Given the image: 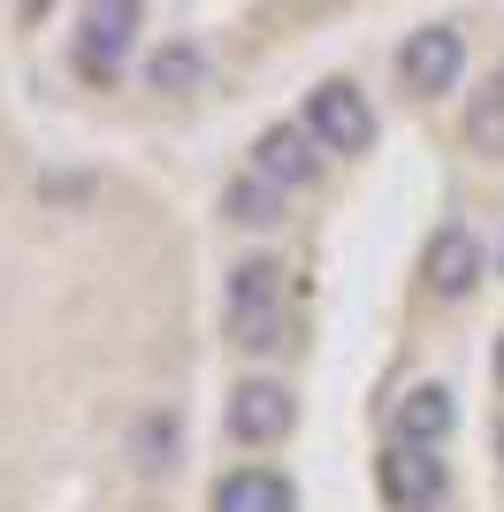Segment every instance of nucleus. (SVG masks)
Here are the masks:
<instances>
[{"label": "nucleus", "instance_id": "2eb2a0df", "mask_svg": "<svg viewBox=\"0 0 504 512\" xmlns=\"http://www.w3.org/2000/svg\"><path fill=\"white\" fill-rule=\"evenodd\" d=\"M497 375H504V344H497Z\"/></svg>", "mask_w": 504, "mask_h": 512}, {"label": "nucleus", "instance_id": "f8f14e48", "mask_svg": "<svg viewBox=\"0 0 504 512\" xmlns=\"http://www.w3.org/2000/svg\"><path fill=\"white\" fill-rule=\"evenodd\" d=\"M466 153L482 161H504V69L489 77L474 100H466Z\"/></svg>", "mask_w": 504, "mask_h": 512}, {"label": "nucleus", "instance_id": "9b49d317", "mask_svg": "<svg viewBox=\"0 0 504 512\" xmlns=\"http://www.w3.org/2000/svg\"><path fill=\"white\" fill-rule=\"evenodd\" d=\"M283 184H268V176H237L230 192H222V214H230V222H245V230H275V222H283Z\"/></svg>", "mask_w": 504, "mask_h": 512}, {"label": "nucleus", "instance_id": "20e7f679", "mask_svg": "<svg viewBox=\"0 0 504 512\" xmlns=\"http://www.w3.org/2000/svg\"><path fill=\"white\" fill-rule=\"evenodd\" d=\"M252 176H268V184H283V192H306L321 176V138L306 123H268L260 138H252Z\"/></svg>", "mask_w": 504, "mask_h": 512}, {"label": "nucleus", "instance_id": "f257e3e1", "mask_svg": "<svg viewBox=\"0 0 504 512\" xmlns=\"http://www.w3.org/2000/svg\"><path fill=\"white\" fill-rule=\"evenodd\" d=\"M230 337L245 352L283 344V268L275 260H237L230 268Z\"/></svg>", "mask_w": 504, "mask_h": 512}, {"label": "nucleus", "instance_id": "423d86ee", "mask_svg": "<svg viewBox=\"0 0 504 512\" xmlns=\"http://www.w3.org/2000/svg\"><path fill=\"white\" fill-rule=\"evenodd\" d=\"M291 421H298L291 390L268 383V375H252V383L230 390V436H237V444H283V436H291Z\"/></svg>", "mask_w": 504, "mask_h": 512}, {"label": "nucleus", "instance_id": "f03ea898", "mask_svg": "<svg viewBox=\"0 0 504 512\" xmlns=\"http://www.w3.org/2000/svg\"><path fill=\"white\" fill-rule=\"evenodd\" d=\"M306 130L321 138V153H367L375 146V107L352 77H329V85L306 92Z\"/></svg>", "mask_w": 504, "mask_h": 512}, {"label": "nucleus", "instance_id": "7ed1b4c3", "mask_svg": "<svg viewBox=\"0 0 504 512\" xmlns=\"http://www.w3.org/2000/svg\"><path fill=\"white\" fill-rule=\"evenodd\" d=\"M466 69V39L451 31V23H420V31H405L398 46V77L405 92H451Z\"/></svg>", "mask_w": 504, "mask_h": 512}, {"label": "nucleus", "instance_id": "4468645a", "mask_svg": "<svg viewBox=\"0 0 504 512\" xmlns=\"http://www.w3.org/2000/svg\"><path fill=\"white\" fill-rule=\"evenodd\" d=\"M46 8H54V0H23V16H31V23H39V16H46Z\"/></svg>", "mask_w": 504, "mask_h": 512}, {"label": "nucleus", "instance_id": "9d476101", "mask_svg": "<svg viewBox=\"0 0 504 512\" xmlns=\"http://www.w3.org/2000/svg\"><path fill=\"white\" fill-rule=\"evenodd\" d=\"M451 421H459V406H451V390H443V383H413L398 398V444H443Z\"/></svg>", "mask_w": 504, "mask_h": 512}, {"label": "nucleus", "instance_id": "ddd939ff", "mask_svg": "<svg viewBox=\"0 0 504 512\" xmlns=\"http://www.w3.org/2000/svg\"><path fill=\"white\" fill-rule=\"evenodd\" d=\"M199 69H207V62H199V46H191V39H168L161 54L146 62V85L153 92H199Z\"/></svg>", "mask_w": 504, "mask_h": 512}, {"label": "nucleus", "instance_id": "1a4fd4ad", "mask_svg": "<svg viewBox=\"0 0 504 512\" xmlns=\"http://www.w3.org/2000/svg\"><path fill=\"white\" fill-rule=\"evenodd\" d=\"M214 512H298V497H291V482H283V474L237 467V474H222V482H214Z\"/></svg>", "mask_w": 504, "mask_h": 512}, {"label": "nucleus", "instance_id": "6e6552de", "mask_svg": "<svg viewBox=\"0 0 504 512\" xmlns=\"http://www.w3.org/2000/svg\"><path fill=\"white\" fill-rule=\"evenodd\" d=\"M382 482H390V497H398L405 512H436L443 505V459H436V444H398L390 459H382Z\"/></svg>", "mask_w": 504, "mask_h": 512}, {"label": "nucleus", "instance_id": "0eeeda50", "mask_svg": "<svg viewBox=\"0 0 504 512\" xmlns=\"http://www.w3.org/2000/svg\"><path fill=\"white\" fill-rule=\"evenodd\" d=\"M420 283L436 291V299H466L474 283H482V237L451 222V230L428 237V253H420Z\"/></svg>", "mask_w": 504, "mask_h": 512}, {"label": "nucleus", "instance_id": "39448f33", "mask_svg": "<svg viewBox=\"0 0 504 512\" xmlns=\"http://www.w3.org/2000/svg\"><path fill=\"white\" fill-rule=\"evenodd\" d=\"M138 39V0H84V39H77V69L84 77H115Z\"/></svg>", "mask_w": 504, "mask_h": 512}]
</instances>
